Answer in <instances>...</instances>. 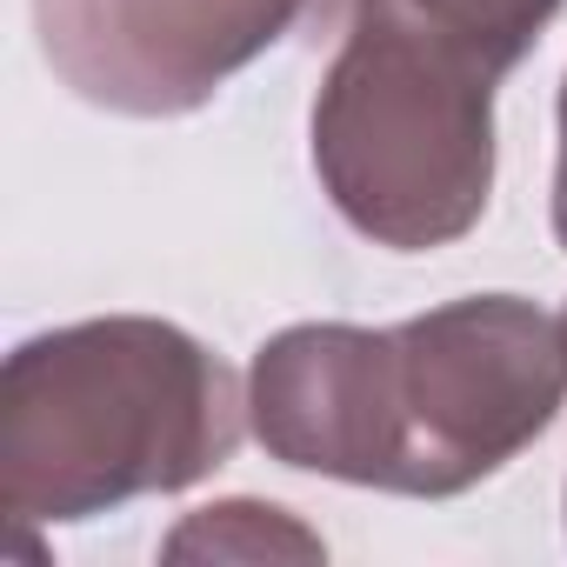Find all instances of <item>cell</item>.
<instances>
[{
  "instance_id": "obj_1",
  "label": "cell",
  "mask_w": 567,
  "mask_h": 567,
  "mask_svg": "<svg viewBox=\"0 0 567 567\" xmlns=\"http://www.w3.org/2000/svg\"><path fill=\"white\" fill-rule=\"evenodd\" d=\"M567 401V321L514 295L394 334L295 328L254 361V434L288 461L388 494H461Z\"/></svg>"
},
{
  "instance_id": "obj_2",
  "label": "cell",
  "mask_w": 567,
  "mask_h": 567,
  "mask_svg": "<svg viewBox=\"0 0 567 567\" xmlns=\"http://www.w3.org/2000/svg\"><path fill=\"white\" fill-rule=\"evenodd\" d=\"M240 441L234 374L154 321H101L28 341L0 401V494L14 520H81L127 494H167Z\"/></svg>"
},
{
  "instance_id": "obj_3",
  "label": "cell",
  "mask_w": 567,
  "mask_h": 567,
  "mask_svg": "<svg viewBox=\"0 0 567 567\" xmlns=\"http://www.w3.org/2000/svg\"><path fill=\"white\" fill-rule=\"evenodd\" d=\"M494 81L501 74L461 48L388 14L381 0H361L315 107V167L334 207L401 254L474 227L494 181Z\"/></svg>"
},
{
  "instance_id": "obj_4",
  "label": "cell",
  "mask_w": 567,
  "mask_h": 567,
  "mask_svg": "<svg viewBox=\"0 0 567 567\" xmlns=\"http://www.w3.org/2000/svg\"><path fill=\"white\" fill-rule=\"evenodd\" d=\"M295 8L301 0H41V41L87 101L181 114L274 48Z\"/></svg>"
},
{
  "instance_id": "obj_5",
  "label": "cell",
  "mask_w": 567,
  "mask_h": 567,
  "mask_svg": "<svg viewBox=\"0 0 567 567\" xmlns=\"http://www.w3.org/2000/svg\"><path fill=\"white\" fill-rule=\"evenodd\" d=\"M381 8L414 21V28H427L434 41L461 48L487 74H507L540 41V28L554 21L560 0H381Z\"/></svg>"
},
{
  "instance_id": "obj_6",
  "label": "cell",
  "mask_w": 567,
  "mask_h": 567,
  "mask_svg": "<svg viewBox=\"0 0 567 567\" xmlns=\"http://www.w3.org/2000/svg\"><path fill=\"white\" fill-rule=\"evenodd\" d=\"M554 234L567 247V94H560V181H554Z\"/></svg>"
}]
</instances>
